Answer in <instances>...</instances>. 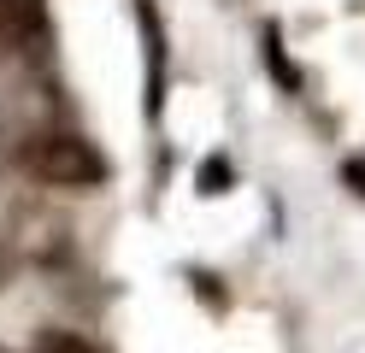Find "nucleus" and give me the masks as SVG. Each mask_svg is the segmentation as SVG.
Returning <instances> with one entry per match:
<instances>
[{
	"mask_svg": "<svg viewBox=\"0 0 365 353\" xmlns=\"http://www.w3.org/2000/svg\"><path fill=\"white\" fill-rule=\"evenodd\" d=\"M135 18L148 36V118H159V106H165V30H159L153 0H135Z\"/></svg>",
	"mask_w": 365,
	"mask_h": 353,
	"instance_id": "3",
	"label": "nucleus"
},
{
	"mask_svg": "<svg viewBox=\"0 0 365 353\" xmlns=\"http://www.w3.org/2000/svg\"><path fill=\"white\" fill-rule=\"evenodd\" d=\"M341 177H348L354 195H365V159H348V171H341Z\"/></svg>",
	"mask_w": 365,
	"mask_h": 353,
	"instance_id": "7",
	"label": "nucleus"
},
{
	"mask_svg": "<svg viewBox=\"0 0 365 353\" xmlns=\"http://www.w3.org/2000/svg\"><path fill=\"white\" fill-rule=\"evenodd\" d=\"M230 188V159H207L200 165V195H224Z\"/></svg>",
	"mask_w": 365,
	"mask_h": 353,
	"instance_id": "6",
	"label": "nucleus"
},
{
	"mask_svg": "<svg viewBox=\"0 0 365 353\" xmlns=\"http://www.w3.org/2000/svg\"><path fill=\"white\" fill-rule=\"evenodd\" d=\"M6 271H12V265H6V253H0V289H6Z\"/></svg>",
	"mask_w": 365,
	"mask_h": 353,
	"instance_id": "8",
	"label": "nucleus"
},
{
	"mask_svg": "<svg viewBox=\"0 0 365 353\" xmlns=\"http://www.w3.org/2000/svg\"><path fill=\"white\" fill-rule=\"evenodd\" d=\"M6 53H48V0H0V59Z\"/></svg>",
	"mask_w": 365,
	"mask_h": 353,
	"instance_id": "2",
	"label": "nucleus"
},
{
	"mask_svg": "<svg viewBox=\"0 0 365 353\" xmlns=\"http://www.w3.org/2000/svg\"><path fill=\"white\" fill-rule=\"evenodd\" d=\"M265 65H271V77H277L283 88H301V71L289 65V53H283V36H277V24H265Z\"/></svg>",
	"mask_w": 365,
	"mask_h": 353,
	"instance_id": "4",
	"label": "nucleus"
},
{
	"mask_svg": "<svg viewBox=\"0 0 365 353\" xmlns=\"http://www.w3.org/2000/svg\"><path fill=\"white\" fill-rule=\"evenodd\" d=\"M36 353H101V347H88L83 336H71V329H41Z\"/></svg>",
	"mask_w": 365,
	"mask_h": 353,
	"instance_id": "5",
	"label": "nucleus"
},
{
	"mask_svg": "<svg viewBox=\"0 0 365 353\" xmlns=\"http://www.w3.org/2000/svg\"><path fill=\"white\" fill-rule=\"evenodd\" d=\"M18 165L36 177V183H53V188H95L106 183V153L95 141H83L71 130H36L18 141Z\"/></svg>",
	"mask_w": 365,
	"mask_h": 353,
	"instance_id": "1",
	"label": "nucleus"
}]
</instances>
